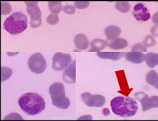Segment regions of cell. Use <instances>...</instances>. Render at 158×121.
I'll use <instances>...</instances> for the list:
<instances>
[{"instance_id": "obj_1", "label": "cell", "mask_w": 158, "mask_h": 121, "mask_svg": "<svg viewBox=\"0 0 158 121\" xmlns=\"http://www.w3.org/2000/svg\"><path fill=\"white\" fill-rule=\"evenodd\" d=\"M18 104L25 114L29 116L39 115L46 107L43 97L35 93H27L20 96Z\"/></svg>"}, {"instance_id": "obj_2", "label": "cell", "mask_w": 158, "mask_h": 121, "mask_svg": "<svg viewBox=\"0 0 158 121\" xmlns=\"http://www.w3.org/2000/svg\"><path fill=\"white\" fill-rule=\"evenodd\" d=\"M110 106L114 114L123 118L132 117L136 115L138 110L136 100L128 96H119L114 98L111 100Z\"/></svg>"}, {"instance_id": "obj_3", "label": "cell", "mask_w": 158, "mask_h": 121, "mask_svg": "<svg viewBox=\"0 0 158 121\" xmlns=\"http://www.w3.org/2000/svg\"><path fill=\"white\" fill-rule=\"evenodd\" d=\"M28 25L27 17L21 12L13 13L3 23V27L9 34L19 35L27 29Z\"/></svg>"}, {"instance_id": "obj_4", "label": "cell", "mask_w": 158, "mask_h": 121, "mask_svg": "<svg viewBox=\"0 0 158 121\" xmlns=\"http://www.w3.org/2000/svg\"><path fill=\"white\" fill-rule=\"evenodd\" d=\"M49 93L52 99V103L57 108L67 109L70 105L69 98L65 96L63 83L55 82L49 87Z\"/></svg>"}, {"instance_id": "obj_5", "label": "cell", "mask_w": 158, "mask_h": 121, "mask_svg": "<svg viewBox=\"0 0 158 121\" xmlns=\"http://www.w3.org/2000/svg\"><path fill=\"white\" fill-rule=\"evenodd\" d=\"M30 70L36 74H40L45 71L47 67V62L40 53L32 54L28 60Z\"/></svg>"}, {"instance_id": "obj_6", "label": "cell", "mask_w": 158, "mask_h": 121, "mask_svg": "<svg viewBox=\"0 0 158 121\" xmlns=\"http://www.w3.org/2000/svg\"><path fill=\"white\" fill-rule=\"evenodd\" d=\"M134 96L142 104L143 112L158 107V96L156 95L149 97L145 93L139 91L134 94Z\"/></svg>"}, {"instance_id": "obj_7", "label": "cell", "mask_w": 158, "mask_h": 121, "mask_svg": "<svg viewBox=\"0 0 158 121\" xmlns=\"http://www.w3.org/2000/svg\"><path fill=\"white\" fill-rule=\"evenodd\" d=\"M72 62L71 55L57 52L52 58V68L57 71H61Z\"/></svg>"}, {"instance_id": "obj_8", "label": "cell", "mask_w": 158, "mask_h": 121, "mask_svg": "<svg viewBox=\"0 0 158 121\" xmlns=\"http://www.w3.org/2000/svg\"><path fill=\"white\" fill-rule=\"evenodd\" d=\"M132 14L138 22H146L151 18V13L146 3H138L134 6Z\"/></svg>"}, {"instance_id": "obj_9", "label": "cell", "mask_w": 158, "mask_h": 121, "mask_svg": "<svg viewBox=\"0 0 158 121\" xmlns=\"http://www.w3.org/2000/svg\"><path fill=\"white\" fill-rule=\"evenodd\" d=\"M63 79L68 84H73L76 82V61H72L63 71Z\"/></svg>"}, {"instance_id": "obj_10", "label": "cell", "mask_w": 158, "mask_h": 121, "mask_svg": "<svg viewBox=\"0 0 158 121\" xmlns=\"http://www.w3.org/2000/svg\"><path fill=\"white\" fill-rule=\"evenodd\" d=\"M106 47L114 50H122L128 46V42L125 38L117 37L111 41L106 40Z\"/></svg>"}, {"instance_id": "obj_11", "label": "cell", "mask_w": 158, "mask_h": 121, "mask_svg": "<svg viewBox=\"0 0 158 121\" xmlns=\"http://www.w3.org/2000/svg\"><path fill=\"white\" fill-rule=\"evenodd\" d=\"M123 57L127 62L138 64L144 61L145 54L142 52H127L125 53Z\"/></svg>"}, {"instance_id": "obj_12", "label": "cell", "mask_w": 158, "mask_h": 121, "mask_svg": "<svg viewBox=\"0 0 158 121\" xmlns=\"http://www.w3.org/2000/svg\"><path fill=\"white\" fill-rule=\"evenodd\" d=\"M74 42L77 49L80 50H86L89 43L86 36L82 34H77L75 36Z\"/></svg>"}, {"instance_id": "obj_13", "label": "cell", "mask_w": 158, "mask_h": 121, "mask_svg": "<svg viewBox=\"0 0 158 121\" xmlns=\"http://www.w3.org/2000/svg\"><path fill=\"white\" fill-rule=\"evenodd\" d=\"M121 32L120 28L114 25L108 26L104 29V34L106 37V40L109 41H111L118 37L121 34Z\"/></svg>"}, {"instance_id": "obj_14", "label": "cell", "mask_w": 158, "mask_h": 121, "mask_svg": "<svg viewBox=\"0 0 158 121\" xmlns=\"http://www.w3.org/2000/svg\"><path fill=\"white\" fill-rule=\"evenodd\" d=\"M125 52H97V56L103 59H110L117 61L125 54Z\"/></svg>"}, {"instance_id": "obj_15", "label": "cell", "mask_w": 158, "mask_h": 121, "mask_svg": "<svg viewBox=\"0 0 158 121\" xmlns=\"http://www.w3.org/2000/svg\"><path fill=\"white\" fill-rule=\"evenodd\" d=\"M91 50L89 52H100L106 47V40L97 38L90 42Z\"/></svg>"}, {"instance_id": "obj_16", "label": "cell", "mask_w": 158, "mask_h": 121, "mask_svg": "<svg viewBox=\"0 0 158 121\" xmlns=\"http://www.w3.org/2000/svg\"><path fill=\"white\" fill-rule=\"evenodd\" d=\"M82 101L89 107H95L96 103V94L92 95L89 92H85L81 95Z\"/></svg>"}, {"instance_id": "obj_17", "label": "cell", "mask_w": 158, "mask_h": 121, "mask_svg": "<svg viewBox=\"0 0 158 121\" xmlns=\"http://www.w3.org/2000/svg\"><path fill=\"white\" fill-rule=\"evenodd\" d=\"M144 61L147 66L151 68H154L158 64V54L152 52L148 53L145 55Z\"/></svg>"}, {"instance_id": "obj_18", "label": "cell", "mask_w": 158, "mask_h": 121, "mask_svg": "<svg viewBox=\"0 0 158 121\" xmlns=\"http://www.w3.org/2000/svg\"><path fill=\"white\" fill-rule=\"evenodd\" d=\"M146 80L149 85L158 89V75L154 70H151L146 75Z\"/></svg>"}, {"instance_id": "obj_19", "label": "cell", "mask_w": 158, "mask_h": 121, "mask_svg": "<svg viewBox=\"0 0 158 121\" xmlns=\"http://www.w3.org/2000/svg\"><path fill=\"white\" fill-rule=\"evenodd\" d=\"M27 11L30 16L31 21H37L41 19V11L38 6L34 7H27Z\"/></svg>"}, {"instance_id": "obj_20", "label": "cell", "mask_w": 158, "mask_h": 121, "mask_svg": "<svg viewBox=\"0 0 158 121\" xmlns=\"http://www.w3.org/2000/svg\"><path fill=\"white\" fill-rule=\"evenodd\" d=\"M48 4V8L52 14H58L63 10L62 2L60 1H49Z\"/></svg>"}, {"instance_id": "obj_21", "label": "cell", "mask_w": 158, "mask_h": 121, "mask_svg": "<svg viewBox=\"0 0 158 121\" xmlns=\"http://www.w3.org/2000/svg\"><path fill=\"white\" fill-rule=\"evenodd\" d=\"M115 8L120 12L127 13L130 10L131 6L128 2L118 1L115 3Z\"/></svg>"}, {"instance_id": "obj_22", "label": "cell", "mask_w": 158, "mask_h": 121, "mask_svg": "<svg viewBox=\"0 0 158 121\" xmlns=\"http://www.w3.org/2000/svg\"><path fill=\"white\" fill-rule=\"evenodd\" d=\"M12 70L7 67H1V81H5L9 79L12 74Z\"/></svg>"}, {"instance_id": "obj_23", "label": "cell", "mask_w": 158, "mask_h": 121, "mask_svg": "<svg viewBox=\"0 0 158 121\" xmlns=\"http://www.w3.org/2000/svg\"><path fill=\"white\" fill-rule=\"evenodd\" d=\"M142 44L146 48H151L156 45V40L153 36L147 35L144 38Z\"/></svg>"}, {"instance_id": "obj_24", "label": "cell", "mask_w": 158, "mask_h": 121, "mask_svg": "<svg viewBox=\"0 0 158 121\" xmlns=\"http://www.w3.org/2000/svg\"><path fill=\"white\" fill-rule=\"evenodd\" d=\"M12 12V7L10 3L7 2H1V14L2 15H7Z\"/></svg>"}, {"instance_id": "obj_25", "label": "cell", "mask_w": 158, "mask_h": 121, "mask_svg": "<svg viewBox=\"0 0 158 121\" xmlns=\"http://www.w3.org/2000/svg\"><path fill=\"white\" fill-rule=\"evenodd\" d=\"M46 22L49 25H56L59 22V16L56 14H51L47 18Z\"/></svg>"}, {"instance_id": "obj_26", "label": "cell", "mask_w": 158, "mask_h": 121, "mask_svg": "<svg viewBox=\"0 0 158 121\" xmlns=\"http://www.w3.org/2000/svg\"><path fill=\"white\" fill-rule=\"evenodd\" d=\"M131 52H147V48L143 46L141 43H137L133 45L131 48Z\"/></svg>"}, {"instance_id": "obj_27", "label": "cell", "mask_w": 158, "mask_h": 121, "mask_svg": "<svg viewBox=\"0 0 158 121\" xmlns=\"http://www.w3.org/2000/svg\"><path fill=\"white\" fill-rule=\"evenodd\" d=\"M89 2L88 1H76L74 3V7L75 8L83 10L89 7Z\"/></svg>"}, {"instance_id": "obj_28", "label": "cell", "mask_w": 158, "mask_h": 121, "mask_svg": "<svg viewBox=\"0 0 158 121\" xmlns=\"http://www.w3.org/2000/svg\"><path fill=\"white\" fill-rule=\"evenodd\" d=\"M3 120H24V119L19 114L17 113H11L5 117Z\"/></svg>"}, {"instance_id": "obj_29", "label": "cell", "mask_w": 158, "mask_h": 121, "mask_svg": "<svg viewBox=\"0 0 158 121\" xmlns=\"http://www.w3.org/2000/svg\"><path fill=\"white\" fill-rule=\"evenodd\" d=\"M63 10L68 14H73L75 13V8L71 5L65 6L63 7Z\"/></svg>"}, {"instance_id": "obj_30", "label": "cell", "mask_w": 158, "mask_h": 121, "mask_svg": "<svg viewBox=\"0 0 158 121\" xmlns=\"http://www.w3.org/2000/svg\"><path fill=\"white\" fill-rule=\"evenodd\" d=\"M42 24V19H40V20H37V21H31L30 20V26L32 28H37L39 27Z\"/></svg>"}, {"instance_id": "obj_31", "label": "cell", "mask_w": 158, "mask_h": 121, "mask_svg": "<svg viewBox=\"0 0 158 121\" xmlns=\"http://www.w3.org/2000/svg\"><path fill=\"white\" fill-rule=\"evenodd\" d=\"M158 25H154L151 28V34H152V35H153V36H156V37L158 36Z\"/></svg>"}, {"instance_id": "obj_32", "label": "cell", "mask_w": 158, "mask_h": 121, "mask_svg": "<svg viewBox=\"0 0 158 121\" xmlns=\"http://www.w3.org/2000/svg\"><path fill=\"white\" fill-rule=\"evenodd\" d=\"M25 4L27 6V7L31 8L38 6V2L37 1H31V2H25Z\"/></svg>"}, {"instance_id": "obj_33", "label": "cell", "mask_w": 158, "mask_h": 121, "mask_svg": "<svg viewBox=\"0 0 158 121\" xmlns=\"http://www.w3.org/2000/svg\"><path fill=\"white\" fill-rule=\"evenodd\" d=\"M158 12L156 13V14H154L152 18V22L155 25H158Z\"/></svg>"}, {"instance_id": "obj_34", "label": "cell", "mask_w": 158, "mask_h": 121, "mask_svg": "<svg viewBox=\"0 0 158 121\" xmlns=\"http://www.w3.org/2000/svg\"><path fill=\"white\" fill-rule=\"evenodd\" d=\"M102 114H103L104 116H108L110 114V111L109 110L108 108H105L103 109V110L102 111Z\"/></svg>"}, {"instance_id": "obj_35", "label": "cell", "mask_w": 158, "mask_h": 121, "mask_svg": "<svg viewBox=\"0 0 158 121\" xmlns=\"http://www.w3.org/2000/svg\"><path fill=\"white\" fill-rule=\"evenodd\" d=\"M18 53H19V52H7V55L10 57H13V56H15L18 54Z\"/></svg>"}, {"instance_id": "obj_36", "label": "cell", "mask_w": 158, "mask_h": 121, "mask_svg": "<svg viewBox=\"0 0 158 121\" xmlns=\"http://www.w3.org/2000/svg\"><path fill=\"white\" fill-rule=\"evenodd\" d=\"M80 52V50H74V52Z\"/></svg>"}]
</instances>
